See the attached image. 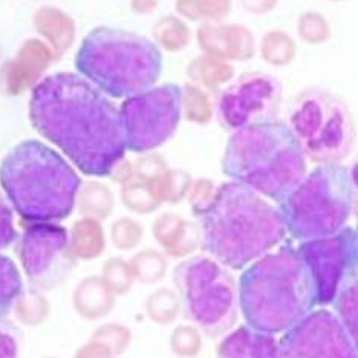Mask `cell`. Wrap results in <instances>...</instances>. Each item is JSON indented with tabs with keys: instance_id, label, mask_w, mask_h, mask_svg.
Listing matches in <instances>:
<instances>
[{
	"instance_id": "cell-1",
	"label": "cell",
	"mask_w": 358,
	"mask_h": 358,
	"mask_svg": "<svg viewBox=\"0 0 358 358\" xmlns=\"http://www.w3.org/2000/svg\"><path fill=\"white\" fill-rule=\"evenodd\" d=\"M29 120L87 176H110L124 161L120 109L85 77L72 72L45 77L31 92Z\"/></svg>"
},
{
	"instance_id": "cell-2",
	"label": "cell",
	"mask_w": 358,
	"mask_h": 358,
	"mask_svg": "<svg viewBox=\"0 0 358 358\" xmlns=\"http://www.w3.org/2000/svg\"><path fill=\"white\" fill-rule=\"evenodd\" d=\"M202 247L229 270H245L287 238L279 208L241 182L217 187L215 199L201 216Z\"/></svg>"
},
{
	"instance_id": "cell-3",
	"label": "cell",
	"mask_w": 358,
	"mask_h": 358,
	"mask_svg": "<svg viewBox=\"0 0 358 358\" xmlns=\"http://www.w3.org/2000/svg\"><path fill=\"white\" fill-rule=\"evenodd\" d=\"M239 311L256 331L283 334L314 309L315 292L297 248L280 247L250 264L238 283Z\"/></svg>"
},
{
	"instance_id": "cell-4",
	"label": "cell",
	"mask_w": 358,
	"mask_h": 358,
	"mask_svg": "<svg viewBox=\"0 0 358 358\" xmlns=\"http://www.w3.org/2000/svg\"><path fill=\"white\" fill-rule=\"evenodd\" d=\"M0 185L23 221L55 224L74 211L81 179L60 153L27 140L0 162Z\"/></svg>"
},
{
	"instance_id": "cell-5",
	"label": "cell",
	"mask_w": 358,
	"mask_h": 358,
	"mask_svg": "<svg viewBox=\"0 0 358 358\" xmlns=\"http://www.w3.org/2000/svg\"><path fill=\"white\" fill-rule=\"evenodd\" d=\"M306 161L288 124L270 121L234 130L222 170L233 181L280 202L308 173Z\"/></svg>"
},
{
	"instance_id": "cell-6",
	"label": "cell",
	"mask_w": 358,
	"mask_h": 358,
	"mask_svg": "<svg viewBox=\"0 0 358 358\" xmlns=\"http://www.w3.org/2000/svg\"><path fill=\"white\" fill-rule=\"evenodd\" d=\"M76 68L103 94L129 99L155 86L162 71V55L149 38L99 27L81 42Z\"/></svg>"
},
{
	"instance_id": "cell-7",
	"label": "cell",
	"mask_w": 358,
	"mask_h": 358,
	"mask_svg": "<svg viewBox=\"0 0 358 358\" xmlns=\"http://www.w3.org/2000/svg\"><path fill=\"white\" fill-rule=\"evenodd\" d=\"M279 204L287 231L300 242L341 231L354 213L348 169L341 164L315 167Z\"/></svg>"
},
{
	"instance_id": "cell-8",
	"label": "cell",
	"mask_w": 358,
	"mask_h": 358,
	"mask_svg": "<svg viewBox=\"0 0 358 358\" xmlns=\"http://www.w3.org/2000/svg\"><path fill=\"white\" fill-rule=\"evenodd\" d=\"M173 283L187 319L210 338L230 332L239 315L238 285L229 268L208 256L178 264Z\"/></svg>"
},
{
	"instance_id": "cell-9",
	"label": "cell",
	"mask_w": 358,
	"mask_h": 358,
	"mask_svg": "<svg viewBox=\"0 0 358 358\" xmlns=\"http://www.w3.org/2000/svg\"><path fill=\"white\" fill-rule=\"evenodd\" d=\"M288 127L306 159L340 164L352 150L355 126L348 104L322 89H306L291 106Z\"/></svg>"
},
{
	"instance_id": "cell-10",
	"label": "cell",
	"mask_w": 358,
	"mask_h": 358,
	"mask_svg": "<svg viewBox=\"0 0 358 358\" xmlns=\"http://www.w3.org/2000/svg\"><path fill=\"white\" fill-rule=\"evenodd\" d=\"M127 150L149 153L173 136L182 117V92L176 85H162L129 96L121 104Z\"/></svg>"
},
{
	"instance_id": "cell-11",
	"label": "cell",
	"mask_w": 358,
	"mask_h": 358,
	"mask_svg": "<svg viewBox=\"0 0 358 358\" xmlns=\"http://www.w3.org/2000/svg\"><path fill=\"white\" fill-rule=\"evenodd\" d=\"M282 101L280 81L265 72H247L230 85L217 100V118L227 130L270 123Z\"/></svg>"
},
{
	"instance_id": "cell-12",
	"label": "cell",
	"mask_w": 358,
	"mask_h": 358,
	"mask_svg": "<svg viewBox=\"0 0 358 358\" xmlns=\"http://www.w3.org/2000/svg\"><path fill=\"white\" fill-rule=\"evenodd\" d=\"M17 255L29 283L48 289L63 282L72 268L69 234L54 222L29 224L17 242Z\"/></svg>"
},
{
	"instance_id": "cell-13",
	"label": "cell",
	"mask_w": 358,
	"mask_h": 358,
	"mask_svg": "<svg viewBox=\"0 0 358 358\" xmlns=\"http://www.w3.org/2000/svg\"><path fill=\"white\" fill-rule=\"evenodd\" d=\"M280 358H358L351 337L336 313L313 309L302 320L282 334Z\"/></svg>"
},
{
	"instance_id": "cell-14",
	"label": "cell",
	"mask_w": 358,
	"mask_h": 358,
	"mask_svg": "<svg viewBox=\"0 0 358 358\" xmlns=\"http://www.w3.org/2000/svg\"><path fill=\"white\" fill-rule=\"evenodd\" d=\"M297 250L313 280L315 303L331 305L349 268L358 262L355 230L346 227L327 238L303 241Z\"/></svg>"
},
{
	"instance_id": "cell-15",
	"label": "cell",
	"mask_w": 358,
	"mask_h": 358,
	"mask_svg": "<svg viewBox=\"0 0 358 358\" xmlns=\"http://www.w3.org/2000/svg\"><path fill=\"white\" fill-rule=\"evenodd\" d=\"M54 60V52L42 38H27L14 59L2 69L5 91L11 95H20L29 89L32 91L43 80L42 76Z\"/></svg>"
},
{
	"instance_id": "cell-16",
	"label": "cell",
	"mask_w": 358,
	"mask_h": 358,
	"mask_svg": "<svg viewBox=\"0 0 358 358\" xmlns=\"http://www.w3.org/2000/svg\"><path fill=\"white\" fill-rule=\"evenodd\" d=\"M196 42L202 54L224 62H247L256 55L253 32L243 25L201 23Z\"/></svg>"
},
{
	"instance_id": "cell-17",
	"label": "cell",
	"mask_w": 358,
	"mask_h": 358,
	"mask_svg": "<svg viewBox=\"0 0 358 358\" xmlns=\"http://www.w3.org/2000/svg\"><path fill=\"white\" fill-rule=\"evenodd\" d=\"M216 358H280L279 340L242 324L227 332L216 349Z\"/></svg>"
},
{
	"instance_id": "cell-18",
	"label": "cell",
	"mask_w": 358,
	"mask_h": 358,
	"mask_svg": "<svg viewBox=\"0 0 358 358\" xmlns=\"http://www.w3.org/2000/svg\"><path fill=\"white\" fill-rule=\"evenodd\" d=\"M32 25L40 38L51 48L55 59L71 51L77 36L76 20L55 6H40L32 15Z\"/></svg>"
},
{
	"instance_id": "cell-19",
	"label": "cell",
	"mask_w": 358,
	"mask_h": 358,
	"mask_svg": "<svg viewBox=\"0 0 358 358\" xmlns=\"http://www.w3.org/2000/svg\"><path fill=\"white\" fill-rule=\"evenodd\" d=\"M153 236L170 256L176 257L192 253L202 243L201 229L173 213L162 215L155 221Z\"/></svg>"
},
{
	"instance_id": "cell-20",
	"label": "cell",
	"mask_w": 358,
	"mask_h": 358,
	"mask_svg": "<svg viewBox=\"0 0 358 358\" xmlns=\"http://www.w3.org/2000/svg\"><path fill=\"white\" fill-rule=\"evenodd\" d=\"M331 305L358 351V262L349 268Z\"/></svg>"
},
{
	"instance_id": "cell-21",
	"label": "cell",
	"mask_w": 358,
	"mask_h": 358,
	"mask_svg": "<svg viewBox=\"0 0 358 358\" xmlns=\"http://www.w3.org/2000/svg\"><path fill=\"white\" fill-rule=\"evenodd\" d=\"M187 77L190 83L204 89V91H216L217 87L229 83L234 77V68L229 62L215 59L202 54L189 63Z\"/></svg>"
},
{
	"instance_id": "cell-22",
	"label": "cell",
	"mask_w": 358,
	"mask_h": 358,
	"mask_svg": "<svg viewBox=\"0 0 358 358\" xmlns=\"http://www.w3.org/2000/svg\"><path fill=\"white\" fill-rule=\"evenodd\" d=\"M162 189H164V181L155 184L132 175L124 182L121 196H123L124 206L129 210L135 211V213L148 215L164 202V192H162Z\"/></svg>"
},
{
	"instance_id": "cell-23",
	"label": "cell",
	"mask_w": 358,
	"mask_h": 358,
	"mask_svg": "<svg viewBox=\"0 0 358 358\" xmlns=\"http://www.w3.org/2000/svg\"><path fill=\"white\" fill-rule=\"evenodd\" d=\"M155 45L169 52L184 51L192 40V31L185 20L175 14H169L155 22L152 28Z\"/></svg>"
},
{
	"instance_id": "cell-24",
	"label": "cell",
	"mask_w": 358,
	"mask_h": 358,
	"mask_svg": "<svg viewBox=\"0 0 358 358\" xmlns=\"http://www.w3.org/2000/svg\"><path fill=\"white\" fill-rule=\"evenodd\" d=\"M231 0H176L179 17L201 23H222L231 13Z\"/></svg>"
},
{
	"instance_id": "cell-25",
	"label": "cell",
	"mask_w": 358,
	"mask_h": 358,
	"mask_svg": "<svg viewBox=\"0 0 358 358\" xmlns=\"http://www.w3.org/2000/svg\"><path fill=\"white\" fill-rule=\"evenodd\" d=\"M297 55V43L288 32L280 29L268 31L260 40V57L274 68L288 66Z\"/></svg>"
},
{
	"instance_id": "cell-26",
	"label": "cell",
	"mask_w": 358,
	"mask_h": 358,
	"mask_svg": "<svg viewBox=\"0 0 358 358\" xmlns=\"http://www.w3.org/2000/svg\"><path fill=\"white\" fill-rule=\"evenodd\" d=\"M22 291L23 282L19 268L10 257L0 255V322L10 315Z\"/></svg>"
},
{
	"instance_id": "cell-27",
	"label": "cell",
	"mask_w": 358,
	"mask_h": 358,
	"mask_svg": "<svg viewBox=\"0 0 358 358\" xmlns=\"http://www.w3.org/2000/svg\"><path fill=\"white\" fill-rule=\"evenodd\" d=\"M182 112L187 121L194 124H208L213 118V104L204 89L187 83L181 87Z\"/></svg>"
},
{
	"instance_id": "cell-28",
	"label": "cell",
	"mask_w": 358,
	"mask_h": 358,
	"mask_svg": "<svg viewBox=\"0 0 358 358\" xmlns=\"http://www.w3.org/2000/svg\"><path fill=\"white\" fill-rule=\"evenodd\" d=\"M297 36L308 45H323L332 36V28L323 14L308 11L300 15L297 20Z\"/></svg>"
},
{
	"instance_id": "cell-29",
	"label": "cell",
	"mask_w": 358,
	"mask_h": 358,
	"mask_svg": "<svg viewBox=\"0 0 358 358\" xmlns=\"http://www.w3.org/2000/svg\"><path fill=\"white\" fill-rule=\"evenodd\" d=\"M181 309L178 294L170 289H158L153 292L148 302V313L150 319L157 323H170Z\"/></svg>"
},
{
	"instance_id": "cell-30",
	"label": "cell",
	"mask_w": 358,
	"mask_h": 358,
	"mask_svg": "<svg viewBox=\"0 0 358 358\" xmlns=\"http://www.w3.org/2000/svg\"><path fill=\"white\" fill-rule=\"evenodd\" d=\"M201 332L193 327H179L175 329L170 346L172 351L181 358H193L201 351Z\"/></svg>"
},
{
	"instance_id": "cell-31",
	"label": "cell",
	"mask_w": 358,
	"mask_h": 358,
	"mask_svg": "<svg viewBox=\"0 0 358 358\" xmlns=\"http://www.w3.org/2000/svg\"><path fill=\"white\" fill-rule=\"evenodd\" d=\"M134 273L143 282H157L166 273V260L157 251H143L135 259Z\"/></svg>"
},
{
	"instance_id": "cell-32",
	"label": "cell",
	"mask_w": 358,
	"mask_h": 358,
	"mask_svg": "<svg viewBox=\"0 0 358 358\" xmlns=\"http://www.w3.org/2000/svg\"><path fill=\"white\" fill-rule=\"evenodd\" d=\"M217 187L208 181V179H198L190 187L189 199L193 208V213L196 216H202L207 211V208L211 206V202L215 199Z\"/></svg>"
},
{
	"instance_id": "cell-33",
	"label": "cell",
	"mask_w": 358,
	"mask_h": 358,
	"mask_svg": "<svg viewBox=\"0 0 358 358\" xmlns=\"http://www.w3.org/2000/svg\"><path fill=\"white\" fill-rule=\"evenodd\" d=\"M192 178L182 170H169L164 179V202H179L185 194H189Z\"/></svg>"
},
{
	"instance_id": "cell-34",
	"label": "cell",
	"mask_w": 358,
	"mask_h": 358,
	"mask_svg": "<svg viewBox=\"0 0 358 358\" xmlns=\"http://www.w3.org/2000/svg\"><path fill=\"white\" fill-rule=\"evenodd\" d=\"M113 234H115V241L121 248H132L141 241L143 229L140 224L126 217L115 224Z\"/></svg>"
},
{
	"instance_id": "cell-35",
	"label": "cell",
	"mask_w": 358,
	"mask_h": 358,
	"mask_svg": "<svg viewBox=\"0 0 358 358\" xmlns=\"http://www.w3.org/2000/svg\"><path fill=\"white\" fill-rule=\"evenodd\" d=\"M15 239H17V231L14 227L13 210L0 192V250L10 247Z\"/></svg>"
},
{
	"instance_id": "cell-36",
	"label": "cell",
	"mask_w": 358,
	"mask_h": 358,
	"mask_svg": "<svg viewBox=\"0 0 358 358\" xmlns=\"http://www.w3.org/2000/svg\"><path fill=\"white\" fill-rule=\"evenodd\" d=\"M85 201L87 208L91 211H95L96 204V211H101L103 216L110 213L113 206L110 192L108 189H104L103 185H91V189L86 190L85 193Z\"/></svg>"
},
{
	"instance_id": "cell-37",
	"label": "cell",
	"mask_w": 358,
	"mask_h": 358,
	"mask_svg": "<svg viewBox=\"0 0 358 358\" xmlns=\"http://www.w3.org/2000/svg\"><path fill=\"white\" fill-rule=\"evenodd\" d=\"M241 6L250 14L255 15H265L274 11L278 6L279 0H239Z\"/></svg>"
},
{
	"instance_id": "cell-38",
	"label": "cell",
	"mask_w": 358,
	"mask_h": 358,
	"mask_svg": "<svg viewBox=\"0 0 358 358\" xmlns=\"http://www.w3.org/2000/svg\"><path fill=\"white\" fill-rule=\"evenodd\" d=\"M0 358H17V343L3 332H0Z\"/></svg>"
},
{
	"instance_id": "cell-39",
	"label": "cell",
	"mask_w": 358,
	"mask_h": 358,
	"mask_svg": "<svg viewBox=\"0 0 358 358\" xmlns=\"http://www.w3.org/2000/svg\"><path fill=\"white\" fill-rule=\"evenodd\" d=\"M159 0H130V10L138 15H148L157 10Z\"/></svg>"
},
{
	"instance_id": "cell-40",
	"label": "cell",
	"mask_w": 358,
	"mask_h": 358,
	"mask_svg": "<svg viewBox=\"0 0 358 358\" xmlns=\"http://www.w3.org/2000/svg\"><path fill=\"white\" fill-rule=\"evenodd\" d=\"M349 179H351L352 198H354V213L358 216V158L352 161V164L348 167Z\"/></svg>"
},
{
	"instance_id": "cell-41",
	"label": "cell",
	"mask_w": 358,
	"mask_h": 358,
	"mask_svg": "<svg viewBox=\"0 0 358 358\" xmlns=\"http://www.w3.org/2000/svg\"><path fill=\"white\" fill-rule=\"evenodd\" d=\"M355 245H357V259H358V227L355 230Z\"/></svg>"
},
{
	"instance_id": "cell-42",
	"label": "cell",
	"mask_w": 358,
	"mask_h": 358,
	"mask_svg": "<svg viewBox=\"0 0 358 358\" xmlns=\"http://www.w3.org/2000/svg\"><path fill=\"white\" fill-rule=\"evenodd\" d=\"M32 2H45V0H32Z\"/></svg>"
},
{
	"instance_id": "cell-43",
	"label": "cell",
	"mask_w": 358,
	"mask_h": 358,
	"mask_svg": "<svg viewBox=\"0 0 358 358\" xmlns=\"http://www.w3.org/2000/svg\"><path fill=\"white\" fill-rule=\"evenodd\" d=\"M332 2H341V0H332Z\"/></svg>"
}]
</instances>
